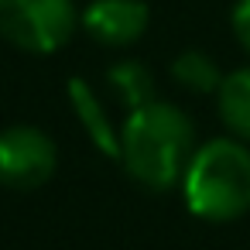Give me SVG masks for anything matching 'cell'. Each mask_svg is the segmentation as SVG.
I'll return each mask as SVG.
<instances>
[{"label":"cell","mask_w":250,"mask_h":250,"mask_svg":"<svg viewBox=\"0 0 250 250\" xmlns=\"http://www.w3.org/2000/svg\"><path fill=\"white\" fill-rule=\"evenodd\" d=\"M195 154V127L175 103H147L130 110L120 124V165L124 171L151 188L168 192L182 185V175Z\"/></svg>","instance_id":"obj_1"},{"label":"cell","mask_w":250,"mask_h":250,"mask_svg":"<svg viewBox=\"0 0 250 250\" xmlns=\"http://www.w3.org/2000/svg\"><path fill=\"white\" fill-rule=\"evenodd\" d=\"M182 199L192 216L206 223H229L250 209V147L240 137H212L195 147Z\"/></svg>","instance_id":"obj_2"},{"label":"cell","mask_w":250,"mask_h":250,"mask_svg":"<svg viewBox=\"0 0 250 250\" xmlns=\"http://www.w3.org/2000/svg\"><path fill=\"white\" fill-rule=\"evenodd\" d=\"M79 31L76 0H0V38L28 55H52Z\"/></svg>","instance_id":"obj_3"},{"label":"cell","mask_w":250,"mask_h":250,"mask_svg":"<svg viewBox=\"0 0 250 250\" xmlns=\"http://www.w3.org/2000/svg\"><path fill=\"white\" fill-rule=\"evenodd\" d=\"M59 168L55 141L31 124H18L0 130V185L11 192L42 188Z\"/></svg>","instance_id":"obj_4"},{"label":"cell","mask_w":250,"mask_h":250,"mask_svg":"<svg viewBox=\"0 0 250 250\" xmlns=\"http://www.w3.org/2000/svg\"><path fill=\"white\" fill-rule=\"evenodd\" d=\"M79 24L103 48H130L144 38L151 11L144 0H89L79 14Z\"/></svg>","instance_id":"obj_5"},{"label":"cell","mask_w":250,"mask_h":250,"mask_svg":"<svg viewBox=\"0 0 250 250\" xmlns=\"http://www.w3.org/2000/svg\"><path fill=\"white\" fill-rule=\"evenodd\" d=\"M69 103H72L76 120L86 127L89 141L96 144V151H103L110 158H120V130H113L100 96L93 93V86L86 79H69Z\"/></svg>","instance_id":"obj_6"},{"label":"cell","mask_w":250,"mask_h":250,"mask_svg":"<svg viewBox=\"0 0 250 250\" xmlns=\"http://www.w3.org/2000/svg\"><path fill=\"white\" fill-rule=\"evenodd\" d=\"M216 103H219V120L226 124V130L240 141H250V65L223 76Z\"/></svg>","instance_id":"obj_7"},{"label":"cell","mask_w":250,"mask_h":250,"mask_svg":"<svg viewBox=\"0 0 250 250\" xmlns=\"http://www.w3.org/2000/svg\"><path fill=\"white\" fill-rule=\"evenodd\" d=\"M171 79H175L182 89L199 93V96L219 93V86H223L219 65H216L206 52H199V48H188V52H182V55L171 62Z\"/></svg>","instance_id":"obj_8"},{"label":"cell","mask_w":250,"mask_h":250,"mask_svg":"<svg viewBox=\"0 0 250 250\" xmlns=\"http://www.w3.org/2000/svg\"><path fill=\"white\" fill-rule=\"evenodd\" d=\"M106 79H110V86L117 89V96H120L130 110H141V106H147V103L158 100V96H154V76H151V69H147L144 62L124 59V62L110 65Z\"/></svg>","instance_id":"obj_9"},{"label":"cell","mask_w":250,"mask_h":250,"mask_svg":"<svg viewBox=\"0 0 250 250\" xmlns=\"http://www.w3.org/2000/svg\"><path fill=\"white\" fill-rule=\"evenodd\" d=\"M229 24H233L236 42H240L243 52L250 55V0H236V7H233V14H229Z\"/></svg>","instance_id":"obj_10"}]
</instances>
